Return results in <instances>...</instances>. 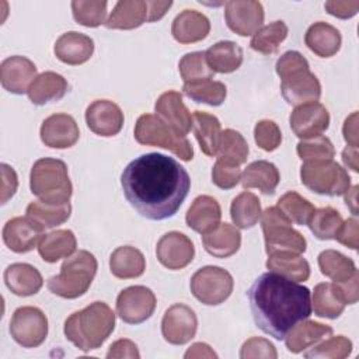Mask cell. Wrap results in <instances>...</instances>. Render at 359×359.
<instances>
[{"mask_svg":"<svg viewBox=\"0 0 359 359\" xmlns=\"http://www.w3.org/2000/svg\"><path fill=\"white\" fill-rule=\"evenodd\" d=\"M125 199L144 219L172 217L185 201L191 178L172 157L146 153L132 160L121 174Z\"/></svg>","mask_w":359,"mask_h":359,"instance_id":"6da1fadb","label":"cell"},{"mask_svg":"<svg viewBox=\"0 0 359 359\" xmlns=\"http://www.w3.org/2000/svg\"><path fill=\"white\" fill-rule=\"evenodd\" d=\"M247 296L255 325L279 341L311 316L310 289L273 272L259 275Z\"/></svg>","mask_w":359,"mask_h":359,"instance_id":"7a4b0ae2","label":"cell"},{"mask_svg":"<svg viewBox=\"0 0 359 359\" xmlns=\"http://www.w3.org/2000/svg\"><path fill=\"white\" fill-rule=\"evenodd\" d=\"M115 330V313L104 302H94L70 314L63 327L65 337L80 351L100 348Z\"/></svg>","mask_w":359,"mask_h":359,"instance_id":"3957f363","label":"cell"},{"mask_svg":"<svg viewBox=\"0 0 359 359\" xmlns=\"http://www.w3.org/2000/svg\"><path fill=\"white\" fill-rule=\"evenodd\" d=\"M29 188L31 192L45 203H67L73 194V185L66 163L52 157L36 160L29 172Z\"/></svg>","mask_w":359,"mask_h":359,"instance_id":"277c9868","label":"cell"},{"mask_svg":"<svg viewBox=\"0 0 359 359\" xmlns=\"http://www.w3.org/2000/svg\"><path fill=\"white\" fill-rule=\"evenodd\" d=\"M98 262L87 250H79L76 254L65 259L59 275L48 279V289L63 299H77L83 296L91 286Z\"/></svg>","mask_w":359,"mask_h":359,"instance_id":"5b68a950","label":"cell"},{"mask_svg":"<svg viewBox=\"0 0 359 359\" xmlns=\"http://www.w3.org/2000/svg\"><path fill=\"white\" fill-rule=\"evenodd\" d=\"M133 135L139 144L165 149L174 153L182 161H191L194 158V149L189 140L187 137L178 136L157 115H140L136 121Z\"/></svg>","mask_w":359,"mask_h":359,"instance_id":"8992f818","label":"cell"},{"mask_svg":"<svg viewBox=\"0 0 359 359\" xmlns=\"http://www.w3.org/2000/svg\"><path fill=\"white\" fill-rule=\"evenodd\" d=\"M300 181L311 192L327 196L344 195L351 188L348 171L332 158L304 161L300 167Z\"/></svg>","mask_w":359,"mask_h":359,"instance_id":"52a82bcc","label":"cell"},{"mask_svg":"<svg viewBox=\"0 0 359 359\" xmlns=\"http://www.w3.org/2000/svg\"><path fill=\"white\" fill-rule=\"evenodd\" d=\"M293 223L283 215L278 206L266 208L261 213V227L265 240V252L273 254L279 251H290L303 254L307 248L304 236L294 230Z\"/></svg>","mask_w":359,"mask_h":359,"instance_id":"ba28073f","label":"cell"},{"mask_svg":"<svg viewBox=\"0 0 359 359\" xmlns=\"http://www.w3.org/2000/svg\"><path fill=\"white\" fill-rule=\"evenodd\" d=\"M189 287L194 297L201 303L206 306H219L230 297L234 280L229 271L220 266L206 265L199 268L191 276Z\"/></svg>","mask_w":359,"mask_h":359,"instance_id":"9c48e42d","label":"cell"},{"mask_svg":"<svg viewBox=\"0 0 359 359\" xmlns=\"http://www.w3.org/2000/svg\"><path fill=\"white\" fill-rule=\"evenodd\" d=\"M10 334L22 348H36L48 337V318L34 306L18 307L10 320Z\"/></svg>","mask_w":359,"mask_h":359,"instance_id":"30bf717a","label":"cell"},{"mask_svg":"<svg viewBox=\"0 0 359 359\" xmlns=\"http://www.w3.org/2000/svg\"><path fill=\"white\" fill-rule=\"evenodd\" d=\"M157 299L151 289L135 285L119 292L116 297V314L126 324H142L156 310Z\"/></svg>","mask_w":359,"mask_h":359,"instance_id":"8fae6325","label":"cell"},{"mask_svg":"<svg viewBox=\"0 0 359 359\" xmlns=\"http://www.w3.org/2000/svg\"><path fill=\"white\" fill-rule=\"evenodd\" d=\"M280 93L289 105L299 107L318 101L321 84L310 67H302L280 77Z\"/></svg>","mask_w":359,"mask_h":359,"instance_id":"7c38bea8","label":"cell"},{"mask_svg":"<svg viewBox=\"0 0 359 359\" xmlns=\"http://www.w3.org/2000/svg\"><path fill=\"white\" fill-rule=\"evenodd\" d=\"M198 330L195 311L182 303L170 306L161 320V335L171 345H184L189 342Z\"/></svg>","mask_w":359,"mask_h":359,"instance_id":"4fadbf2b","label":"cell"},{"mask_svg":"<svg viewBox=\"0 0 359 359\" xmlns=\"http://www.w3.org/2000/svg\"><path fill=\"white\" fill-rule=\"evenodd\" d=\"M264 7L255 0H231L226 3L224 20L230 31L240 36L254 35L264 22Z\"/></svg>","mask_w":359,"mask_h":359,"instance_id":"5bb4252c","label":"cell"},{"mask_svg":"<svg viewBox=\"0 0 359 359\" xmlns=\"http://www.w3.org/2000/svg\"><path fill=\"white\" fill-rule=\"evenodd\" d=\"M292 132L302 140L321 136L330 126V112L318 101L296 107L290 116Z\"/></svg>","mask_w":359,"mask_h":359,"instance_id":"9a60e30c","label":"cell"},{"mask_svg":"<svg viewBox=\"0 0 359 359\" xmlns=\"http://www.w3.org/2000/svg\"><path fill=\"white\" fill-rule=\"evenodd\" d=\"M156 255L163 266L171 271H180L192 262L195 247L184 233L168 231L157 241Z\"/></svg>","mask_w":359,"mask_h":359,"instance_id":"2e32d148","label":"cell"},{"mask_svg":"<svg viewBox=\"0 0 359 359\" xmlns=\"http://www.w3.org/2000/svg\"><path fill=\"white\" fill-rule=\"evenodd\" d=\"M123 121L122 109L109 100H95L86 109L88 129L102 137L118 135L123 126Z\"/></svg>","mask_w":359,"mask_h":359,"instance_id":"e0dca14e","label":"cell"},{"mask_svg":"<svg viewBox=\"0 0 359 359\" xmlns=\"http://www.w3.org/2000/svg\"><path fill=\"white\" fill-rule=\"evenodd\" d=\"M154 112L181 137H185L192 128V115L178 91L170 90L163 93L154 104Z\"/></svg>","mask_w":359,"mask_h":359,"instance_id":"ac0fdd59","label":"cell"},{"mask_svg":"<svg viewBox=\"0 0 359 359\" xmlns=\"http://www.w3.org/2000/svg\"><path fill=\"white\" fill-rule=\"evenodd\" d=\"M36 79V66L25 56H8L0 65V83L11 94L28 93Z\"/></svg>","mask_w":359,"mask_h":359,"instance_id":"d6986e66","label":"cell"},{"mask_svg":"<svg viewBox=\"0 0 359 359\" xmlns=\"http://www.w3.org/2000/svg\"><path fill=\"white\" fill-rule=\"evenodd\" d=\"M39 136L42 143L50 149H69L79 140L80 130L72 115L53 114L42 122Z\"/></svg>","mask_w":359,"mask_h":359,"instance_id":"ffe728a7","label":"cell"},{"mask_svg":"<svg viewBox=\"0 0 359 359\" xmlns=\"http://www.w3.org/2000/svg\"><path fill=\"white\" fill-rule=\"evenodd\" d=\"M3 241L8 250L17 254H25L39 243L43 229L35 224L27 216L10 219L3 227Z\"/></svg>","mask_w":359,"mask_h":359,"instance_id":"44dd1931","label":"cell"},{"mask_svg":"<svg viewBox=\"0 0 359 359\" xmlns=\"http://www.w3.org/2000/svg\"><path fill=\"white\" fill-rule=\"evenodd\" d=\"M53 53L60 62L70 66H79L93 56L94 41L86 34L69 31L56 39Z\"/></svg>","mask_w":359,"mask_h":359,"instance_id":"7402d4cb","label":"cell"},{"mask_svg":"<svg viewBox=\"0 0 359 359\" xmlns=\"http://www.w3.org/2000/svg\"><path fill=\"white\" fill-rule=\"evenodd\" d=\"M222 209L210 195H199L194 199L185 215V223L199 234H206L220 224Z\"/></svg>","mask_w":359,"mask_h":359,"instance_id":"603a6c76","label":"cell"},{"mask_svg":"<svg viewBox=\"0 0 359 359\" xmlns=\"http://www.w3.org/2000/svg\"><path fill=\"white\" fill-rule=\"evenodd\" d=\"M330 335H332V327L306 318L293 325L283 339L289 352L302 353Z\"/></svg>","mask_w":359,"mask_h":359,"instance_id":"cb8c5ba5","label":"cell"},{"mask_svg":"<svg viewBox=\"0 0 359 359\" xmlns=\"http://www.w3.org/2000/svg\"><path fill=\"white\" fill-rule=\"evenodd\" d=\"M210 31L209 18L196 10H182L171 24L172 38L180 43H195L205 39Z\"/></svg>","mask_w":359,"mask_h":359,"instance_id":"d4e9b609","label":"cell"},{"mask_svg":"<svg viewBox=\"0 0 359 359\" xmlns=\"http://www.w3.org/2000/svg\"><path fill=\"white\" fill-rule=\"evenodd\" d=\"M3 278L7 289L15 296L21 297L36 294L43 285L41 272L35 266L25 262H15L8 265Z\"/></svg>","mask_w":359,"mask_h":359,"instance_id":"484cf974","label":"cell"},{"mask_svg":"<svg viewBox=\"0 0 359 359\" xmlns=\"http://www.w3.org/2000/svg\"><path fill=\"white\" fill-rule=\"evenodd\" d=\"M149 20L144 0H121L115 4L104 25L109 29H135Z\"/></svg>","mask_w":359,"mask_h":359,"instance_id":"4316f807","label":"cell"},{"mask_svg":"<svg viewBox=\"0 0 359 359\" xmlns=\"http://www.w3.org/2000/svg\"><path fill=\"white\" fill-rule=\"evenodd\" d=\"M202 244L208 254L216 258H229L234 255L241 245L238 229L230 223H220L212 231L202 234Z\"/></svg>","mask_w":359,"mask_h":359,"instance_id":"83f0119b","label":"cell"},{"mask_svg":"<svg viewBox=\"0 0 359 359\" xmlns=\"http://www.w3.org/2000/svg\"><path fill=\"white\" fill-rule=\"evenodd\" d=\"M304 43L317 56L331 57L339 50L342 36L339 29H337L334 25L318 21L307 28L304 35Z\"/></svg>","mask_w":359,"mask_h":359,"instance_id":"f1b7e54d","label":"cell"},{"mask_svg":"<svg viewBox=\"0 0 359 359\" xmlns=\"http://www.w3.org/2000/svg\"><path fill=\"white\" fill-rule=\"evenodd\" d=\"M67 90V80L62 74L56 72H43L36 76L27 94L34 105H45L62 100Z\"/></svg>","mask_w":359,"mask_h":359,"instance_id":"f546056e","label":"cell"},{"mask_svg":"<svg viewBox=\"0 0 359 359\" xmlns=\"http://www.w3.org/2000/svg\"><path fill=\"white\" fill-rule=\"evenodd\" d=\"M279 181L280 172L278 167L266 160L250 163L241 175V184L245 189L257 188L264 195H273Z\"/></svg>","mask_w":359,"mask_h":359,"instance_id":"4dcf8cb0","label":"cell"},{"mask_svg":"<svg viewBox=\"0 0 359 359\" xmlns=\"http://www.w3.org/2000/svg\"><path fill=\"white\" fill-rule=\"evenodd\" d=\"M77 248V240L72 230L60 229L43 234L38 243V252L45 262L53 264L62 258H69Z\"/></svg>","mask_w":359,"mask_h":359,"instance_id":"1f68e13d","label":"cell"},{"mask_svg":"<svg viewBox=\"0 0 359 359\" xmlns=\"http://www.w3.org/2000/svg\"><path fill=\"white\" fill-rule=\"evenodd\" d=\"M146 258L140 250L132 245H122L109 257V271L118 279H133L143 275Z\"/></svg>","mask_w":359,"mask_h":359,"instance_id":"d6a6232c","label":"cell"},{"mask_svg":"<svg viewBox=\"0 0 359 359\" xmlns=\"http://www.w3.org/2000/svg\"><path fill=\"white\" fill-rule=\"evenodd\" d=\"M265 265L269 272L278 273L293 282H304L310 276V264L296 252L279 251L269 254Z\"/></svg>","mask_w":359,"mask_h":359,"instance_id":"836d02e7","label":"cell"},{"mask_svg":"<svg viewBox=\"0 0 359 359\" xmlns=\"http://www.w3.org/2000/svg\"><path fill=\"white\" fill-rule=\"evenodd\" d=\"M209 67L213 73H233L243 63V49L233 41H219L205 52Z\"/></svg>","mask_w":359,"mask_h":359,"instance_id":"e575fe53","label":"cell"},{"mask_svg":"<svg viewBox=\"0 0 359 359\" xmlns=\"http://www.w3.org/2000/svg\"><path fill=\"white\" fill-rule=\"evenodd\" d=\"M192 121L194 133L201 150L209 157L216 156L222 133L220 121L215 115L203 111H195L192 115Z\"/></svg>","mask_w":359,"mask_h":359,"instance_id":"d590c367","label":"cell"},{"mask_svg":"<svg viewBox=\"0 0 359 359\" xmlns=\"http://www.w3.org/2000/svg\"><path fill=\"white\" fill-rule=\"evenodd\" d=\"M261 202L258 196L250 191L238 194L230 205V217L236 227L251 229L261 219Z\"/></svg>","mask_w":359,"mask_h":359,"instance_id":"8d00e7d4","label":"cell"},{"mask_svg":"<svg viewBox=\"0 0 359 359\" xmlns=\"http://www.w3.org/2000/svg\"><path fill=\"white\" fill-rule=\"evenodd\" d=\"M25 213L27 217H29L35 224L45 230L57 227L67 222L72 213V206L69 202L63 205H50L42 201H36L27 206Z\"/></svg>","mask_w":359,"mask_h":359,"instance_id":"74e56055","label":"cell"},{"mask_svg":"<svg viewBox=\"0 0 359 359\" xmlns=\"http://www.w3.org/2000/svg\"><path fill=\"white\" fill-rule=\"evenodd\" d=\"M317 261L321 273L330 278L332 282L346 280L358 271L353 259L337 250L321 251Z\"/></svg>","mask_w":359,"mask_h":359,"instance_id":"f35d334b","label":"cell"},{"mask_svg":"<svg viewBox=\"0 0 359 359\" xmlns=\"http://www.w3.org/2000/svg\"><path fill=\"white\" fill-rule=\"evenodd\" d=\"M287 25L285 21L278 20L273 22H269L264 27H261L251 38L250 46L258 53L262 55H272L278 52L279 45L286 39L287 36Z\"/></svg>","mask_w":359,"mask_h":359,"instance_id":"ab89813d","label":"cell"},{"mask_svg":"<svg viewBox=\"0 0 359 359\" xmlns=\"http://www.w3.org/2000/svg\"><path fill=\"white\" fill-rule=\"evenodd\" d=\"M250 149L244 136L234 129H224L220 133L217 158L234 165H241L247 161Z\"/></svg>","mask_w":359,"mask_h":359,"instance_id":"60d3db41","label":"cell"},{"mask_svg":"<svg viewBox=\"0 0 359 359\" xmlns=\"http://www.w3.org/2000/svg\"><path fill=\"white\" fill-rule=\"evenodd\" d=\"M344 309L345 304L337 297L331 283L324 282L316 285L311 297V310H314L318 317L334 320L344 313Z\"/></svg>","mask_w":359,"mask_h":359,"instance_id":"b9f144b4","label":"cell"},{"mask_svg":"<svg viewBox=\"0 0 359 359\" xmlns=\"http://www.w3.org/2000/svg\"><path fill=\"white\" fill-rule=\"evenodd\" d=\"M276 206L283 212V215L292 222L299 226H307L310 222L316 208L311 202L303 198L300 194L294 191H289L283 194L279 199Z\"/></svg>","mask_w":359,"mask_h":359,"instance_id":"7bdbcfd3","label":"cell"},{"mask_svg":"<svg viewBox=\"0 0 359 359\" xmlns=\"http://www.w3.org/2000/svg\"><path fill=\"white\" fill-rule=\"evenodd\" d=\"M342 222L344 219L337 209L325 206L314 210L307 226L318 240H334Z\"/></svg>","mask_w":359,"mask_h":359,"instance_id":"ee69618b","label":"cell"},{"mask_svg":"<svg viewBox=\"0 0 359 359\" xmlns=\"http://www.w3.org/2000/svg\"><path fill=\"white\" fill-rule=\"evenodd\" d=\"M182 93L195 102H203L212 107H219L226 100L227 88L222 81L206 80L195 84H184Z\"/></svg>","mask_w":359,"mask_h":359,"instance_id":"f6af8a7d","label":"cell"},{"mask_svg":"<svg viewBox=\"0 0 359 359\" xmlns=\"http://www.w3.org/2000/svg\"><path fill=\"white\" fill-rule=\"evenodd\" d=\"M180 74L184 84H195L213 79V72L208 65L205 52L185 53L178 63Z\"/></svg>","mask_w":359,"mask_h":359,"instance_id":"bcb514c9","label":"cell"},{"mask_svg":"<svg viewBox=\"0 0 359 359\" xmlns=\"http://www.w3.org/2000/svg\"><path fill=\"white\" fill-rule=\"evenodd\" d=\"M107 6L105 0H74L72 1L73 18L83 27L95 28L105 22Z\"/></svg>","mask_w":359,"mask_h":359,"instance_id":"7dc6e473","label":"cell"},{"mask_svg":"<svg viewBox=\"0 0 359 359\" xmlns=\"http://www.w3.org/2000/svg\"><path fill=\"white\" fill-rule=\"evenodd\" d=\"M352 352V341L344 335H337L323 339L314 348L304 352L303 356L307 359H344Z\"/></svg>","mask_w":359,"mask_h":359,"instance_id":"c3c4849f","label":"cell"},{"mask_svg":"<svg viewBox=\"0 0 359 359\" xmlns=\"http://www.w3.org/2000/svg\"><path fill=\"white\" fill-rule=\"evenodd\" d=\"M297 156L304 160H331L335 154L332 142L325 136H317L313 139L300 140L296 146Z\"/></svg>","mask_w":359,"mask_h":359,"instance_id":"681fc988","label":"cell"},{"mask_svg":"<svg viewBox=\"0 0 359 359\" xmlns=\"http://www.w3.org/2000/svg\"><path fill=\"white\" fill-rule=\"evenodd\" d=\"M254 140L257 146L265 151L276 150L282 143V132L271 119H261L254 128Z\"/></svg>","mask_w":359,"mask_h":359,"instance_id":"f907efd6","label":"cell"},{"mask_svg":"<svg viewBox=\"0 0 359 359\" xmlns=\"http://www.w3.org/2000/svg\"><path fill=\"white\" fill-rule=\"evenodd\" d=\"M241 181L240 165L230 164L223 160H216L212 168V182L220 189H231Z\"/></svg>","mask_w":359,"mask_h":359,"instance_id":"816d5d0a","label":"cell"},{"mask_svg":"<svg viewBox=\"0 0 359 359\" xmlns=\"http://www.w3.org/2000/svg\"><path fill=\"white\" fill-rule=\"evenodd\" d=\"M240 358L241 359H250V358H265V359H276L278 352L272 342H269L265 338L261 337H252L248 338L240 349Z\"/></svg>","mask_w":359,"mask_h":359,"instance_id":"f5cc1de1","label":"cell"},{"mask_svg":"<svg viewBox=\"0 0 359 359\" xmlns=\"http://www.w3.org/2000/svg\"><path fill=\"white\" fill-rule=\"evenodd\" d=\"M332 289L337 297L346 306L355 304L359 299V273L358 271L346 280L342 282H332Z\"/></svg>","mask_w":359,"mask_h":359,"instance_id":"db71d44e","label":"cell"},{"mask_svg":"<svg viewBox=\"0 0 359 359\" xmlns=\"http://www.w3.org/2000/svg\"><path fill=\"white\" fill-rule=\"evenodd\" d=\"M358 236H359V222L353 216V217H349L345 222H342L334 240H337L338 243H341L342 245H345L351 250H358V244H359Z\"/></svg>","mask_w":359,"mask_h":359,"instance_id":"11a10c76","label":"cell"},{"mask_svg":"<svg viewBox=\"0 0 359 359\" xmlns=\"http://www.w3.org/2000/svg\"><path fill=\"white\" fill-rule=\"evenodd\" d=\"M324 8L328 14L341 18L348 20L358 14L359 11V1L358 0H328L324 3Z\"/></svg>","mask_w":359,"mask_h":359,"instance_id":"9f6ffc18","label":"cell"},{"mask_svg":"<svg viewBox=\"0 0 359 359\" xmlns=\"http://www.w3.org/2000/svg\"><path fill=\"white\" fill-rule=\"evenodd\" d=\"M0 172H1V203L4 205L10 198L14 196L18 187V177L14 168L4 163L0 164Z\"/></svg>","mask_w":359,"mask_h":359,"instance_id":"6f0895ef","label":"cell"},{"mask_svg":"<svg viewBox=\"0 0 359 359\" xmlns=\"http://www.w3.org/2000/svg\"><path fill=\"white\" fill-rule=\"evenodd\" d=\"M107 358H116V359H121V358H130V359H139L140 358V353H139V349L136 346V344L130 339H126V338H122V339H118L115 342L111 344L108 352H107Z\"/></svg>","mask_w":359,"mask_h":359,"instance_id":"680465c9","label":"cell"},{"mask_svg":"<svg viewBox=\"0 0 359 359\" xmlns=\"http://www.w3.org/2000/svg\"><path fill=\"white\" fill-rule=\"evenodd\" d=\"M342 135L348 146L358 147V112H352L344 122Z\"/></svg>","mask_w":359,"mask_h":359,"instance_id":"91938a15","label":"cell"},{"mask_svg":"<svg viewBox=\"0 0 359 359\" xmlns=\"http://www.w3.org/2000/svg\"><path fill=\"white\" fill-rule=\"evenodd\" d=\"M185 359L189 358H217V353L205 342H196L189 346V349L184 353Z\"/></svg>","mask_w":359,"mask_h":359,"instance_id":"94428289","label":"cell"},{"mask_svg":"<svg viewBox=\"0 0 359 359\" xmlns=\"http://www.w3.org/2000/svg\"><path fill=\"white\" fill-rule=\"evenodd\" d=\"M172 6V1H147V7H149V22L153 21H158L161 20L165 13L168 11V8Z\"/></svg>","mask_w":359,"mask_h":359,"instance_id":"6125c7cd","label":"cell"},{"mask_svg":"<svg viewBox=\"0 0 359 359\" xmlns=\"http://www.w3.org/2000/svg\"><path fill=\"white\" fill-rule=\"evenodd\" d=\"M358 147H352V146H346L342 150V161L344 164L351 168L352 171L358 172L359 171V158H358Z\"/></svg>","mask_w":359,"mask_h":359,"instance_id":"be15d7a7","label":"cell"},{"mask_svg":"<svg viewBox=\"0 0 359 359\" xmlns=\"http://www.w3.org/2000/svg\"><path fill=\"white\" fill-rule=\"evenodd\" d=\"M358 189H359V187H358V185H353L352 188H349V189L344 194V195H345V203H346V206L351 209V212H352L353 216H358V199H356Z\"/></svg>","mask_w":359,"mask_h":359,"instance_id":"e7e4bbea","label":"cell"}]
</instances>
